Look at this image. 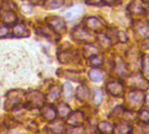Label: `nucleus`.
<instances>
[{
	"label": "nucleus",
	"mask_w": 149,
	"mask_h": 134,
	"mask_svg": "<svg viewBox=\"0 0 149 134\" xmlns=\"http://www.w3.org/2000/svg\"><path fill=\"white\" fill-rule=\"evenodd\" d=\"M61 90H62V88H61V86H59V85H54L51 86L50 89H49V92H48L47 99H48L50 102H54V101H56V100L58 99L59 95H60Z\"/></svg>",
	"instance_id": "obj_17"
},
{
	"label": "nucleus",
	"mask_w": 149,
	"mask_h": 134,
	"mask_svg": "<svg viewBox=\"0 0 149 134\" xmlns=\"http://www.w3.org/2000/svg\"><path fill=\"white\" fill-rule=\"evenodd\" d=\"M115 66H116V73L119 74L120 76H124L127 74V65L126 64L123 62V60L121 59H118L115 62Z\"/></svg>",
	"instance_id": "obj_20"
},
{
	"label": "nucleus",
	"mask_w": 149,
	"mask_h": 134,
	"mask_svg": "<svg viewBox=\"0 0 149 134\" xmlns=\"http://www.w3.org/2000/svg\"><path fill=\"white\" fill-rule=\"evenodd\" d=\"M58 112L61 118H65L71 114V108L69 107L68 105L65 103H60L58 106Z\"/></svg>",
	"instance_id": "obj_21"
},
{
	"label": "nucleus",
	"mask_w": 149,
	"mask_h": 134,
	"mask_svg": "<svg viewBox=\"0 0 149 134\" xmlns=\"http://www.w3.org/2000/svg\"><path fill=\"white\" fill-rule=\"evenodd\" d=\"M27 99H28V104L31 106L37 107V108L42 107L45 102V98L44 97V95L38 91H32L28 92Z\"/></svg>",
	"instance_id": "obj_3"
},
{
	"label": "nucleus",
	"mask_w": 149,
	"mask_h": 134,
	"mask_svg": "<svg viewBox=\"0 0 149 134\" xmlns=\"http://www.w3.org/2000/svg\"><path fill=\"white\" fill-rule=\"evenodd\" d=\"M118 31L117 29H114V28H112V29H109L107 31V37L109 38L111 44H114V42H118L119 41V38H118Z\"/></svg>",
	"instance_id": "obj_27"
},
{
	"label": "nucleus",
	"mask_w": 149,
	"mask_h": 134,
	"mask_svg": "<svg viewBox=\"0 0 149 134\" xmlns=\"http://www.w3.org/2000/svg\"><path fill=\"white\" fill-rule=\"evenodd\" d=\"M113 132L117 133H128L132 132V127L129 125H126V124H120L117 125L114 129Z\"/></svg>",
	"instance_id": "obj_25"
},
{
	"label": "nucleus",
	"mask_w": 149,
	"mask_h": 134,
	"mask_svg": "<svg viewBox=\"0 0 149 134\" xmlns=\"http://www.w3.org/2000/svg\"><path fill=\"white\" fill-rule=\"evenodd\" d=\"M64 0H46L45 6L48 9H57L63 5Z\"/></svg>",
	"instance_id": "obj_26"
},
{
	"label": "nucleus",
	"mask_w": 149,
	"mask_h": 134,
	"mask_svg": "<svg viewBox=\"0 0 149 134\" xmlns=\"http://www.w3.org/2000/svg\"><path fill=\"white\" fill-rule=\"evenodd\" d=\"M88 76L90 78V79L95 83H99L100 81H102L103 79V74L101 73L100 71L97 70V69H93L89 72Z\"/></svg>",
	"instance_id": "obj_19"
},
{
	"label": "nucleus",
	"mask_w": 149,
	"mask_h": 134,
	"mask_svg": "<svg viewBox=\"0 0 149 134\" xmlns=\"http://www.w3.org/2000/svg\"><path fill=\"white\" fill-rule=\"evenodd\" d=\"M46 22L48 24V26H50L58 35L64 34L66 31V25L63 19H61L59 17H48L46 18Z\"/></svg>",
	"instance_id": "obj_1"
},
{
	"label": "nucleus",
	"mask_w": 149,
	"mask_h": 134,
	"mask_svg": "<svg viewBox=\"0 0 149 134\" xmlns=\"http://www.w3.org/2000/svg\"><path fill=\"white\" fill-rule=\"evenodd\" d=\"M128 102L133 106H139L144 101V95L141 92H131L128 93Z\"/></svg>",
	"instance_id": "obj_15"
},
{
	"label": "nucleus",
	"mask_w": 149,
	"mask_h": 134,
	"mask_svg": "<svg viewBox=\"0 0 149 134\" xmlns=\"http://www.w3.org/2000/svg\"><path fill=\"white\" fill-rule=\"evenodd\" d=\"M127 84L129 86L139 89V90H146L148 87V83L143 75L140 73H134L128 78Z\"/></svg>",
	"instance_id": "obj_2"
},
{
	"label": "nucleus",
	"mask_w": 149,
	"mask_h": 134,
	"mask_svg": "<svg viewBox=\"0 0 149 134\" xmlns=\"http://www.w3.org/2000/svg\"><path fill=\"white\" fill-rule=\"evenodd\" d=\"M44 0H30V2L33 4H39L41 2H43Z\"/></svg>",
	"instance_id": "obj_39"
},
{
	"label": "nucleus",
	"mask_w": 149,
	"mask_h": 134,
	"mask_svg": "<svg viewBox=\"0 0 149 134\" xmlns=\"http://www.w3.org/2000/svg\"><path fill=\"white\" fill-rule=\"evenodd\" d=\"M83 53H84V56H85L86 58H91V57H93V55H96V54L98 53V49H97L94 45L89 44H86V45L84 47Z\"/></svg>",
	"instance_id": "obj_22"
},
{
	"label": "nucleus",
	"mask_w": 149,
	"mask_h": 134,
	"mask_svg": "<svg viewBox=\"0 0 149 134\" xmlns=\"http://www.w3.org/2000/svg\"><path fill=\"white\" fill-rule=\"evenodd\" d=\"M64 77H65L68 79L73 80V81H79L77 78H79V75L76 72H72V71H66L65 74H63Z\"/></svg>",
	"instance_id": "obj_32"
},
{
	"label": "nucleus",
	"mask_w": 149,
	"mask_h": 134,
	"mask_svg": "<svg viewBox=\"0 0 149 134\" xmlns=\"http://www.w3.org/2000/svg\"><path fill=\"white\" fill-rule=\"evenodd\" d=\"M97 128L100 133H111L113 132V127L108 122H105V121L100 122L98 125Z\"/></svg>",
	"instance_id": "obj_24"
},
{
	"label": "nucleus",
	"mask_w": 149,
	"mask_h": 134,
	"mask_svg": "<svg viewBox=\"0 0 149 134\" xmlns=\"http://www.w3.org/2000/svg\"><path fill=\"white\" fill-rule=\"evenodd\" d=\"M103 101V93L100 89H95L94 91V98L93 103L95 106H100Z\"/></svg>",
	"instance_id": "obj_30"
},
{
	"label": "nucleus",
	"mask_w": 149,
	"mask_h": 134,
	"mask_svg": "<svg viewBox=\"0 0 149 134\" xmlns=\"http://www.w3.org/2000/svg\"><path fill=\"white\" fill-rule=\"evenodd\" d=\"M99 41H100L101 46L104 47V48H107V47H108L110 44H112L111 42H110V40H109V38H108L107 36H103V35H102V36H100V37H99Z\"/></svg>",
	"instance_id": "obj_34"
},
{
	"label": "nucleus",
	"mask_w": 149,
	"mask_h": 134,
	"mask_svg": "<svg viewBox=\"0 0 149 134\" xmlns=\"http://www.w3.org/2000/svg\"><path fill=\"white\" fill-rule=\"evenodd\" d=\"M90 64L92 66H94V67H97V66H100L103 64L104 62V58L103 56H100V55H93V57L90 58Z\"/></svg>",
	"instance_id": "obj_28"
},
{
	"label": "nucleus",
	"mask_w": 149,
	"mask_h": 134,
	"mask_svg": "<svg viewBox=\"0 0 149 134\" xmlns=\"http://www.w3.org/2000/svg\"><path fill=\"white\" fill-rule=\"evenodd\" d=\"M2 20H3V24H16V22L17 20V17L16 13H14L12 10H7L3 14Z\"/></svg>",
	"instance_id": "obj_18"
},
{
	"label": "nucleus",
	"mask_w": 149,
	"mask_h": 134,
	"mask_svg": "<svg viewBox=\"0 0 149 134\" xmlns=\"http://www.w3.org/2000/svg\"><path fill=\"white\" fill-rule=\"evenodd\" d=\"M142 71L146 78L149 77V55L144 56L142 58Z\"/></svg>",
	"instance_id": "obj_29"
},
{
	"label": "nucleus",
	"mask_w": 149,
	"mask_h": 134,
	"mask_svg": "<svg viewBox=\"0 0 149 134\" xmlns=\"http://www.w3.org/2000/svg\"><path fill=\"white\" fill-rule=\"evenodd\" d=\"M143 48L145 49H149V37L147 38V40L143 43V45H142Z\"/></svg>",
	"instance_id": "obj_37"
},
{
	"label": "nucleus",
	"mask_w": 149,
	"mask_h": 134,
	"mask_svg": "<svg viewBox=\"0 0 149 134\" xmlns=\"http://www.w3.org/2000/svg\"><path fill=\"white\" fill-rule=\"evenodd\" d=\"M107 91L114 97H120L124 93V85L120 81H109L107 84Z\"/></svg>",
	"instance_id": "obj_5"
},
{
	"label": "nucleus",
	"mask_w": 149,
	"mask_h": 134,
	"mask_svg": "<svg viewBox=\"0 0 149 134\" xmlns=\"http://www.w3.org/2000/svg\"><path fill=\"white\" fill-rule=\"evenodd\" d=\"M72 36L74 39L81 42H88L92 40L91 33L86 29L81 26L75 27L72 31Z\"/></svg>",
	"instance_id": "obj_4"
},
{
	"label": "nucleus",
	"mask_w": 149,
	"mask_h": 134,
	"mask_svg": "<svg viewBox=\"0 0 149 134\" xmlns=\"http://www.w3.org/2000/svg\"><path fill=\"white\" fill-rule=\"evenodd\" d=\"M84 12V8L81 5H76L65 13V18L68 21H73L79 18Z\"/></svg>",
	"instance_id": "obj_9"
},
{
	"label": "nucleus",
	"mask_w": 149,
	"mask_h": 134,
	"mask_svg": "<svg viewBox=\"0 0 149 134\" xmlns=\"http://www.w3.org/2000/svg\"><path fill=\"white\" fill-rule=\"evenodd\" d=\"M147 9V3L143 0H134L128 5V11L133 15H142Z\"/></svg>",
	"instance_id": "obj_6"
},
{
	"label": "nucleus",
	"mask_w": 149,
	"mask_h": 134,
	"mask_svg": "<svg viewBox=\"0 0 149 134\" xmlns=\"http://www.w3.org/2000/svg\"><path fill=\"white\" fill-rule=\"evenodd\" d=\"M101 0H89V2H92V3H97L99 2H100Z\"/></svg>",
	"instance_id": "obj_41"
},
{
	"label": "nucleus",
	"mask_w": 149,
	"mask_h": 134,
	"mask_svg": "<svg viewBox=\"0 0 149 134\" xmlns=\"http://www.w3.org/2000/svg\"><path fill=\"white\" fill-rule=\"evenodd\" d=\"M40 32H41V35L50 38V39H52V38H55L57 33L49 26V27H41L39 29H38Z\"/></svg>",
	"instance_id": "obj_23"
},
{
	"label": "nucleus",
	"mask_w": 149,
	"mask_h": 134,
	"mask_svg": "<svg viewBox=\"0 0 149 134\" xmlns=\"http://www.w3.org/2000/svg\"><path fill=\"white\" fill-rule=\"evenodd\" d=\"M144 103H145L146 106L149 108V94L148 95H147V96L144 98Z\"/></svg>",
	"instance_id": "obj_38"
},
{
	"label": "nucleus",
	"mask_w": 149,
	"mask_h": 134,
	"mask_svg": "<svg viewBox=\"0 0 149 134\" xmlns=\"http://www.w3.org/2000/svg\"><path fill=\"white\" fill-rule=\"evenodd\" d=\"M58 58L61 63L66 64V63H71V62H76L77 59L79 58V56L77 52L62 51V52H58Z\"/></svg>",
	"instance_id": "obj_11"
},
{
	"label": "nucleus",
	"mask_w": 149,
	"mask_h": 134,
	"mask_svg": "<svg viewBox=\"0 0 149 134\" xmlns=\"http://www.w3.org/2000/svg\"><path fill=\"white\" fill-rule=\"evenodd\" d=\"M118 38H119V41L122 43H125L127 41V37L124 31H118Z\"/></svg>",
	"instance_id": "obj_35"
},
{
	"label": "nucleus",
	"mask_w": 149,
	"mask_h": 134,
	"mask_svg": "<svg viewBox=\"0 0 149 134\" xmlns=\"http://www.w3.org/2000/svg\"><path fill=\"white\" fill-rule=\"evenodd\" d=\"M9 32V27L6 25H1L0 26V37H4L8 34Z\"/></svg>",
	"instance_id": "obj_36"
},
{
	"label": "nucleus",
	"mask_w": 149,
	"mask_h": 134,
	"mask_svg": "<svg viewBox=\"0 0 149 134\" xmlns=\"http://www.w3.org/2000/svg\"><path fill=\"white\" fill-rule=\"evenodd\" d=\"M139 119L143 123H148L149 122V111L147 110H141L139 112Z\"/></svg>",
	"instance_id": "obj_33"
},
{
	"label": "nucleus",
	"mask_w": 149,
	"mask_h": 134,
	"mask_svg": "<svg viewBox=\"0 0 149 134\" xmlns=\"http://www.w3.org/2000/svg\"><path fill=\"white\" fill-rule=\"evenodd\" d=\"M102 1L105 2V3H113V2L118 1V0H102Z\"/></svg>",
	"instance_id": "obj_40"
},
{
	"label": "nucleus",
	"mask_w": 149,
	"mask_h": 134,
	"mask_svg": "<svg viewBox=\"0 0 149 134\" xmlns=\"http://www.w3.org/2000/svg\"><path fill=\"white\" fill-rule=\"evenodd\" d=\"M84 119H85V117L81 112H75L69 115L67 123L72 126H77L81 125L84 122Z\"/></svg>",
	"instance_id": "obj_13"
},
{
	"label": "nucleus",
	"mask_w": 149,
	"mask_h": 134,
	"mask_svg": "<svg viewBox=\"0 0 149 134\" xmlns=\"http://www.w3.org/2000/svg\"><path fill=\"white\" fill-rule=\"evenodd\" d=\"M85 24L87 29L93 30L95 31H101L104 27V24L96 17H89L86 19Z\"/></svg>",
	"instance_id": "obj_7"
},
{
	"label": "nucleus",
	"mask_w": 149,
	"mask_h": 134,
	"mask_svg": "<svg viewBox=\"0 0 149 134\" xmlns=\"http://www.w3.org/2000/svg\"><path fill=\"white\" fill-rule=\"evenodd\" d=\"M22 97V92H20V91L16 90V91H12L10 92L7 95V99H6V103H5V106L7 107H12L15 106L21 99Z\"/></svg>",
	"instance_id": "obj_12"
},
{
	"label": "nucleus",
	"mask_w": 149,
	"mask_h": 134,
	"mask_svg": "<svg viewBox=\"0 0 149 134\" xmlns=\"http://www.w3.org/2000/svg\"><path fill=\"white\" fill-rule=\"evenodd\" d=\"M0 106H1V99H0Z\"/></svg>",
	"instance_id": "obj_42"
},
{
	"label": "nucleus",
	"mask_w": 149,
	"mask_h": 134,
	"mask_svg": "<svg viewBox=\"0 0 149 134\" xmlns=\"http://www.w3.org/2000/svg\"><path fill=\"white\" fill-rule=\"evenodd\" d=\"M13 35L17 37H25L29 36V31L23 23H16L13 27Z\"/></svg>",
	"instance_id": "obj_14"
},
{
	"label": "nucleus",
	"mask_w": 149,
	"mask_h": 134,
	"mask_svg": "<svg viewBox=\"0 0 149 134\" xmlns=\"http://www.w3.org/2000/svg\"><path fill=\"white\" fill-rule=\"evenodd\" d=\"M76 97L79 100H80L82 102L87 101L90 97V92H89L88 87L85 85H79L76 91Z\"/></svg>",
	"instance_id": "obj_16"
},
{
	"label": "nucleus",
	"mask_w": 149,
	"mask_h": 134,
	"mask_svg": "<svg viewBox=\"0 0 149 134\" xmlns=\"http://www.w3.org/2000/svg\"><path fill=\"white\" fill-rule=\"evenodd\" d=\"M134 31L137 36L142 38L149 37V24L147 22H138L134 25Z\"/></svg>",
	"instance_id": "obj_10"
},
{
	"label": "nucleus",
	"mask_w": 149,
	"mask_h": 134,
	"mask_svg": "<svg viewBox=\"0 0 149 134\" xmlns=\"http://www.w3.org/2000/svg\"><path fill=\"white\" fill-rule=\"evenodd\" d=\"M41 115L46 121H53L57 117V110L52 106H43L41 108Z\"/></svg>",
	"instance_id": "obj_8"
},
{
	"label": "nucleus",
	"mask_w": 149,
	"mask_h": 134,
	"mask_svg": "<svg viewBox=\"0 0 149 134\" xmlns=\"http://www.w3.org/2000/svg\"><path fill=\"white\" fill-rule=\"evenodd\" d=\"M72 87L69 83H65L64 85V95L65 98L67 100H70L72 98Z\"/></svg>",
	"instance_id": "obj_31"
}]
</instances>
